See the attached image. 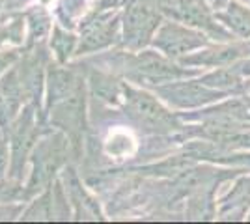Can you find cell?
I'll list each match as a JSON object with an SVG mask.
<instances>
[{"label": "cell", "instance_id": "obj_1", "mask_svg": "<svg viewBox=\"0 0 250 224\" xmlns=\"http://www.w3.org/2000/svg\"><path fill=\"white\" fill-rule=\"evenodd\" d=\"M124 73L129 81L142 86H161L163 82H172L181 77L196 75V71L181 69L179 65L172 64L170 60L155 53H140L135 56H127L124 62Z\"/></svg>", "mask_w": 250, "mask_h": 224}, {"label": "cell", "instance_id": "obj_2", "mask_svg": "<svg viewBox=\"0 0 250 224\" xmlns=\"http://www.w3.org/2000/svg\"><path fill=\"white\" fill-rule=\"evenodd\" d=\"M161 26V10L157 0H133L125 11L124 43L129 49L144 47Z\"/></svg>", "mask_w": 250, "mask_h": 224}, {"label": "cell", "instance_id": "obj_3", "mask_svg": "<svg viewBox=\"0 0 250 224\" xmlns=\"http://www.w3.org/2000/svg\"><path fill=\"white\" fill-rule=\"evenodd\" d=\"M67 148L69 144L62 135H51L38 144L34 153V170L28 182V194L51 182L56 170L67 159Z\"/></svg>", "mask_w": 250, "mask_h": 224}, {"label": "cell", "instance_id": "obj_4", "mask_svg": "<svg viewBox=\"0 0 250 224\" xmlns=\"http://www.w3.org/2000/svg\"><path fill=\"white\" fill-rule=\"evenodd\" d=\"M124 96L127 112L136 123L147 129H155V131L177 127L174 116L167 108L161 107V103L153 96H149L142 90H133L129 86H124Z\"/></svg>", "mask_w": 250, "mask_h": 224}, {"label": "cell", "instance_id": "obj_5", "mask_svg": "<svg viewBox=\"0 0 250 224\" xmlns=\"http://www.w3.org/2000/svg\"><path fill=\"white\" fill-rule=\"evenodd\" d=\"M153 45L168 58H181L194 49H202L208 45V38L204 32L192 30L187 26H181L177 22H165L159 26L153 36Z\"/></svg>", "mask_w": 250, "mask_h": 224}, {"label": "cell", "instance_id": "obj_6", "mask_svg": "<svg viewBox=\"0 0 250 224\" xmlns=\"http://www.w3.org/2000/svg\"><path fill=\"white\" fill-rule=\"evenodd\" d=\"M157 94L168 101L172 107L177 108H190L200 107L211 101H217L224 97V92H217L215 88H209L202 81H188V82H168L155 88Z\"/></svg>", "mask_w": 250, "mask_h": 224}, {"label": "cell", "instance_id": "obj_7", "mask_svg": "<svg viewBox=\"0 0 250 224\" xmlns=\"http://www.w3.org/2000/svg\"><path fill=\"white\" fill-rule=\"evenodd\" d=\"M51 122L52 125L60 127L71 139V144L75 149L81 146L84 131V92L83 84L77 86L73 94L56 103L51 110Z\"/></svg>", "mask_w": 250, "mask_h": 224}, {"label": "cell", "instance_id": "obj_8", "mask_svg": "<svg viewBox=\"0 0 250 224\" xmlns=\"http://www.w3.org/2000/svg\"><path fill=\"white\" fill-rule=\"evenodd\" d=\"M36 112L34 107H26L21 116L10 125V142H11V176L19 178L26 157L30 153L32 144L36 140Z\"/></svg>", "mask_w": 250, "mask_h": 224}, {"label": "cell", "instance_id": "obj_9", "mask_svg": "<svg viewBox=\"0 0 250 224\" xmlns=\"http://www.w3.org/2000/svg\"><path fill=\"white\" fill-rule=\"evenodd\" d=\"M168 11L177 21H183L185 24H192L196 28H202V32H209L213 36H219L220 40H229V34L213 21V15L209 8L202 0H174L170 6L163 8Z\"/></svg>", "mask_w": 250, "mask_h": 224}, {"label": "cell", "instance_id": "obj_10", "mask_svg": "<svg viewBox=\"0 0 250 224\" xmlns=\"http://www.w3.org/2000/svg\"><path fill=\"white\" fill-rule=\"evenodd\" d=\"M116 26L118 19L112 17L110 13H97L95 11L92 17H88L83 22V41H81V53H92L97 49H103L106 45L114 41Z\"/></svg>", "mask_w": 250, "mask_h": 224}, {"label": "cell", "instance_id": "obj_11", "mask_svg": "<svg viewBox=\"0 0 250 224\" xmlns=\"http://www.w3.org/2000/svg\"><path fill=\"white\" fill-rule=\"evenodd\" d=\"M24 97L19 71L13 69L0 81V125L4 129H10L13 120L17 118Z\"/></svg>", "mask_w": 250, "mask_h": 224}, {"label": "cell", "instance_id": "obj_12", "mask_svg": "<svg viewBox=\"0 0 250 224\" xmlns=\"http://www.w3.org/2000/svg\"><path fill=\"white\" fill-rule=\"evenodd\" d=\"M249 56L247 45H224L217 49H208V51H200L192 56L181 58L183 64L188 65H211V67H226V65L235 64L237 60Z\"/></svg>", "mask_w": 250, "mask_h": 224}, {"label": "cell", "instance_id": "obj_13", "mask_svg": "<svg viewBox=\"0 0 250 224\" xmlns=\"http://www.w3.org/2000/svg\"><path fill=\"white\" fill-rule=\"evenodd\" d=\"M79 84H81V81H77L71 69L51 65V69H49V107H54L69 94H73Z\"/></svg>", "mask_w": 250, "mask_h": 224}, {"label": "cell", "instance_id": "obj_14", "mask_svg": "<svg viewBox=\"0 0 250 224\" xmlns=\"http://www.w3.org/2000/svg\"><path fill=\"white\" fill-rule=\"evenodd\" d=\"M217 17H219L222 24L224 26H228L231 34H235V36H239V38H250V10L249 8H245V6H241L237 2H233V4H229L226 11H220L217 13Z\"/></svg>", "mask_w": 250, "mask_h": 224}, {"label": "cell", "instance_id": "obj_15", "mask_svg": "<svg viewBox=\"0 0 250 224\" xmlns=\"http://www.w3.org/2000/svg\"><path fill=\"white\" fill-rule=\"evenodd\" d=\"M21 82L24 94L30 96L34 101L40 99V88H42V56L34 54L24 60L21 67Z\"/></svg>", "mask_w": 250, "mask_h": 224}, {"label": "cell", "instance_id": "obj_16", "mask_svg": "<svg viewBox=\"0 0 250 224\" xmlns=\"http://www.w3.org/2000/svg\"><path fill=\"white\" fill-rule=\"evenodd\" d=\"M90 88L95 99H101L104 103H118V99L124 96V86L104 73L94 71L90 77Z\"/></svg>", "mask_w": 250, "mask_h": 224}, {"label": "cell", "instance_id": "obj_17", "mask_svg": "<svg viewBox=\"0 0 250 224\" xmlns=\"http://www.w3.org/2000/svg\"><path fill=\"white\" fill-rule=\"evenodd\" d=\"M24 221H51L54 219V196L47 191L40 200L32 204V207L22 217Z\"/></svg>", "mask_w": 250, "mask_h": 224}, {"label": "cell", "instance_id": "obj_18", "mask_svg": "<svg viewBox=\"0 0 250 224\" xmlns=\"http://www.w3.org/2000/svg\"><path fill=\"white\" fill-rule=\"evenodd\" d=\"M51 47H52V51L56 53V58H58L60 62H65L75 51V36L63 32L62 28H54Z\"/></svg>", "mask_w": 250, "mask_h": 224}, {"label": "cell", "instance_id": "obj_19", "mask_svg": "<svg viewBox=\"0 0 250 224\" xmlns=\"http://www.w3.org/2000/svg\"><path fill=\"white\" fill-rule=\"evenodd\" d=\"M28 24H30V41H40L51 28V19L42 8H34L28 13Z\"/></svg>", "mask_w": 250, "mask_h": 224}, {"label": "cell", "instance_id": "obj_20", "mask_svg": "<svg viewBox=\"0 0 250 224\" xmlns=\"http://www.w3.org/2000/svg\"><path fill=\"white\" fill-rule=\"evenodd\" d=\"M6 166H8V149H6L4 139L0 135V176L6 172Z\"/></svg>", "mask_w": 250, "mask_h": 224}, {"label": "cell", "instance_id": "obj_21", "mask_svg": "<svg viewBox=\"0 0 250 224\" xmlns=\"http://www.w3.org/2000/svg\"><path fill=\"white\" fill-rule=\"evenodd\" d=\"M13 58H15V53L0 54V71H4V67H8L13 62Z\"/></svg>", "mask_w": 250, "mask_h": 224}]
</instances>
